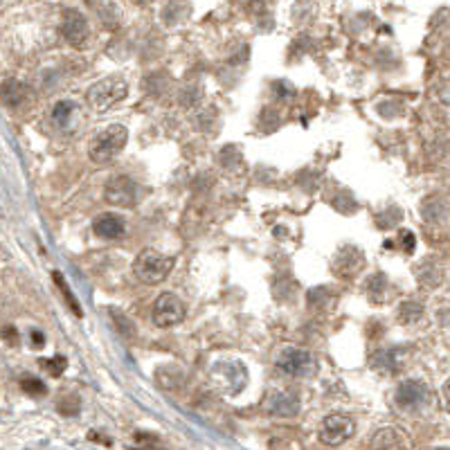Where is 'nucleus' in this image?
Returning <instances> with one entry per match:
<instances>
[{
    "label": "nucleus",
    "mask_w": 450,
    "mask_h": 450,
    "mask_svg": "<svg viewBox=\"0 0 450 450\" xmlns=\"http://www.w3.org/2000/svg\"><path fill=\"white\" fill-rule=\"evenodd\" d=\"M356 432L354 419L344 417V414H329V417L320 423V442L327 446H342L347 439H351Z\"/></svg>",
    "instance_id": "4"
},
{
    "label": "nucleus",
    "mask_w": 450,
    "mask_h": 450,
    "mask_svg": "<svg viewBox=\"0 0 450 450\" xmlns=\"http://www.w3.org/2000/svg\"><path fill=\"white\" fill-rule=\"evenodd\" d=\"M75 104L73 101H59V104H54V111H52V118L59 122V124H65L68 118L75 113Z\"/></svg>",
    "instance_id": "18"
},
{
    "label": "nucleus",
    "mask_w": 450,
    "mask_h": 450,
    "mask_svg": "<svg viewBox=\"0 0 450 450\" xmlns=\"http://www.w3.org/2000/svg\"><path fill=\"white\" fill-rule=\"evenodd\" d=\"M365 266V257L356 248H344L338 252L336 259V270L340 275H356Z\"/></svg>",
    "instance_id": "11"
},
{
    "label": "nucleus",
    "mask_w": 450,
    "mask_h": 450,
    "mask_svg": "<svg viewBox=\"0 0 450 450\" xmlns=\"http://www.w3.org/2000/svg\"><path fill=\"white\" fill-rule=\"evenodd\" d=\"M52 280H54L56 288H59V293L63 295V299H65V304H68V308H70V311H73V313H75L77 318H82V315H84V311H82V306H79V302H77V297L73 295V291H70V286H68V282H65V277H63V273H59V270H54V273H52Z\"/></svg>",
    "instance_id": "14"
},
{
    "label": "nucleus",
    "mask_w": 450,
    "mask_h": 450,
    "mask_svg": "<svg viewBox=\"0 0 450 450\" xmlns=\"http://www.w3.org/2000/svg\"><path fill=\"white\" fill-rule=\"evenodd\" d=\"M126 95H129V82L122 75H111L106 79H99L97 84H92L86 92V99L90 108L104 113L115 106L118 101H122Z\"/></svg>",
    "instance_id": "2"
},
{
    "label": "nucleus",
    "mask_w": 450,
    "mask_h": 450,
    "mask_svg": "<svg viewBox=\"0 0 450 450\" xmlns=\"http://www.w3.org/2000/svg\"><path fill=\"white\" fill-rule=\"evenodd\" d=\"M111 315H113V320H115V322H118V325H115V327H118V331L122 333L124 338H133V336H135V327H133V322H131L129 318H126V315L122 313V311L111 308Z\"/></svg>",
    "instance_id": "15"
},
{
    "label": "nucleus",
    "mask_w": 450,
    "mask_h": 450,
    "mask_svg": "<svg viewBox=\"0 0 450 450\" xmlns=\"http://www.w3.org/2000/svg\"><path fill=\"white\" fill-rule=\"evenodd\" d=\"M20 387L27 392V394H32V396H43L45 392H48V387H45V383L43 380H39V378H34V376H25L20 380Z\"/></svg>",
    "instance_id": "17"
},
{
    "label": "nucleus",
    "mask_w": 450,
    "mask_h": 450,
    "mask_svg": "<svg viewBox=\"0 0 450 450\" xmlns=\"http://www.w3.org/2000/svg\"><path fill=\"white\" fill-rule=\"evenodd\" d=\"M0 336H3L5 340H9V344H16L18 342V331L14 327H5L3 331H0Z\"/></svg>",
    "instance_id": "21"
},
{
    "label": "nucleus",
    "mask_w": 450,
    "mask_h": 450,
    "mask_svg": "<svg viewBox=\"0 0 450 450\" xmlns=\"http://www.w3.org/2000/svg\"><path fill=\"white\" fill-rule=\"evenodd\" d=\"M32 344H34V347H43V344H45V338H43V333H39V331H32Z\"/></svg>",
    "instance_id": "22"
},
{
    "label": "nucleus",
    "mask_w": 450,
    "mask_h": 450,
    "mask_svg": "<svg viewBox=\"0 0 450 450\" xmlns=\"http://www.w3.org/2000/svg\"><path fill=\"white\" fill-rule=\"evenodd\" d=\"M129 142V131L122 124H111L104 131H99L88 144V156L92 163H111L113 158L122 154V149Z\"/></svg>",
    "instance_id": "1"
},
{
    "label": "nucleus",
    "mask_w": 450,
    "mask_h": 450,
    "mask_svg": "<svg viewBox=\"0 0 450 450\" xmlns=\"http://www.w3.org/2000/svg\"><path fill=\"white\" fill-rule=\"evenodd\" d=\"M428 396V389L419 380H403L396 389V403L401 408H417Z\"/></svg>",
    "instance_id": "9"
},
{
    "label": "nucleus",
    "mask_w": 450,
    "mask_h": 450,
    "mask_svg": "<svg viewBox=\"0 0 450 450\" xmlns=\"http://www.w3.org/2000/svg\"><path fill=\"white\" fill-rule=\"evenodd\" d=\"M277 367H280L284 374L295 376V378H308L318 372L315 358L304 349H286L280 356V361H277Z\"/></svg>",
    "instance_id": "7"
},
{
    "label": "nucleus",
    "mask_w": 450,
    "mask_h": 450,
    "mask_svg": "<svg viewBox=\"0 0 450 450\" xmlns=\"http://www.w3.org/2000/svg\"><path fill=\"white\" fill-rule=\"evenodd\" d=\"M92 230L101 239H122L126 232V225L118 214H101L95 225H92Z\"/></svg>",
    "instance_id": "10"
},
{
    "label": "nucleus",
    "mask_w": 450,
    "mask_h": 450,
    "mask_svg": "<svg viewBox=\"0 0 450 450\" xmlns=\"http://www.w3.org/2000/svg\"><path fill=\"white\" fill-rule=\"evenodd\" d=\"M61 32H63L65 41L70 45H84L86 39H88V20H86V16L82 14V11H77V9H68L63 14Z\"/></svg>",
    "instance_id": "8"
},
{
    "label": "nucleus",
    "mask_w": 450,
    "mask_h": 450,
    "mask_svg": "<svg viewBox=\"0 0 450 450\" xmlns=\"http://www.w3.org/2000/svg\"><path fill=\"white\" fill-rule=\"evenodd\" d=\"M52 376H61L65 372V367H68V361L63 358V356H59V358H43L41 363Z\"/></svg>",
    "instance_id": "19"
},
{
    "label": "nucleus",
    "mask_w": 450,
    "mask_h": 450,
    "mask_svg": "<svg viewBox=\"0 0 450 450\" xmlns=\"http://www.w3.org/2000/svg\"><path fill=\"white\" fill-rule=\"evenodd\" d=\"M266 408L273 414H280V417H293V414L299 410V403L293 399V394H273L266 401Z\"/></svg>",
    "instance_id": "13"
},
{
    "label": "nucleus",
    "mask_w": 450,
    "mask_h": 450,
    "mask_svg": "<svg viewBox=\"0 0 450 450\" xmlns=\"http://www.w3.org/2000/svg\"><path fill=\"white\" fill-rule=\"evenodd\" d=\"M399 241H401V248L406 250V252H412L414 250V235L410 232V230H403V232H399Z\"/></svg>",
    "instance_id": "20"
},
{
    "label": "nucleus",
    "mask_w": 450,
    "mask_h": 450,
    "mask_svg": "<svg viewBox=\"0 0 450 450\" xmlns=\"http://www.w3.org/2000/svg\"><path fill=\"white\" fill-rule=\"evenodd\" d=\"M23 99H25V86L16 82V79H7V82L0 86V101H3L7 108H18Z\"/></svg>",
    "instance_id": "12"
},
{
    "label": "nucleus",
    "mask_w": 450,
    "mask_h": 450,
    "mask_svg": "<svg viewBox=\"0 0 450 450\" xmlns=\"http://www.w3.org/2000/svg\"><path fill=\"white\" fill-rule=\"evenodd\" d=\"M171 270H174V257L160 255V252H156V250H142L140 255L135 257V263H133L135 277L142 284H149V286L165 282Z\"/></svg>",
    "instance_id": "3"
},
{
    "label": "nucleus",
    "mask_w": 450,
    "mask_h": 450,
    "mask_svg": "<svg viewBox=\"0 0 450 450\" xmlns=\"http://www.w3.org/2000/svg\"><path fill=\"white\" fill-rule=\"evenodd\" d=\"M423 313L421 304H414V302H406L399 308V318L406 322V325H412V322H417Z\"/></svg>",
    "instance_id": "16"
},
{
    "label": "nucleus",
    "mask_w": 450,
    "mask_h": 450,
    "mask_svg": "<svg viewBox=\"0 0 450 450\" xmlns=\"http://www.w3.org/2000/svg\"><path fill=\"white\" fill-rule=\"evenodd\" d=\"M104 201L115 207H135L140 203V187L129 176L113 178L104 189Z\"/></svg>",
    "instance_id": "5"
},
{
    "label": "nucleus",
    "mask_w": 450,
    "mask_h": 450,
    "mask_svg": "<svg viewBox=\"0 0 450 450\" xmlns=\"http://www.w3.org/2000/svg\"><path fill=\"white\" fill-rule=\"evenodd\" d=\"M154 325L160 329H167V327H176L185 320V304L182 299L176 297L174 293H165L156 299L154 304Z\"/></svg>",
    "instance_id": "6"
}]
</instances>
